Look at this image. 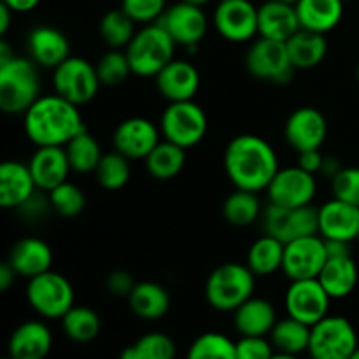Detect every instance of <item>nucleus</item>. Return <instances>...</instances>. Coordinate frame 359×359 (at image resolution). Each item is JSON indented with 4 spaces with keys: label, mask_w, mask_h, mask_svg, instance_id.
Listing matches in <instances>:
<instances>
[{
    "label": "nucleus",
    "mask_w": 359,
    "mask_h": 359,
    "mask_svg": "<svg viewBox=\"0 0 359 359\" xmlns=\"http://www.w3.org/2000/svg\"><path fill=\"white\" fill-rule=\"evenodd\" d=\"M224 172L237 189L259 193L279 172L276 149L263 137L244 133L228 142L223 156Z\"/></svg>",
    "instance_id": "nucleus-1"
},
{
    "label": "nucleus",
    "mask_w": 359,
    "mask_h": 359,
    "mask_svg": "<svg viewBox=\"0 0 359 359\" xmlns=\"http://www.w3.org/2000/svg\"><path fill=\"white\" fill-rule=\"evenodd\" d=\"M25 135L37 147H65L86 130L79 107L58 93L41 95L23 114Z\"/></svg>",
    "instance_id": "nucleus-2"
},
{
    "label": "nucleus",
    "mask_w": 359,
    "mask_h": 359,
    "mask_svg": "<svg viewBox=\"0 0 359 359\" xmlns=\"http://www.w3.org/2000/svg\"><path fill=\"white\" fill-rule=\"evenodd\" d=\"M37 67L34 60L23 56L0 63V109L6 114H25L41 97Z\"/></svg>",
    "instance_id": "nucleus-3"
},
{
    "label": "nucleus",
    "mask_w": 359,
    "mask_h": 359,
    "mask_svg": "<svg viewBox=\"0 0 359 359\" xmlns=\"http://www.w3.org/2000/svg\"><path fill=\"white\" fill-rule=\"evenodd\" d=\"M177 44L160 23L144 25L125 48L132 72L139 77H156L175 58Z\"/></svg>",
    "instance_id": "nucleus-4"
},
{
    "label": "nucleus",
    "mask_w": 359,
    "mask_h": 359,
    "mask_svg": "<svg viewBox=\"0 0 359 359\" xmlns=\"http://www.w3.org/2000/svg\"><path fill=\"white\" fill-rule=\"evenodd\" d=\"M256 276L248 265L223 263L210 272L205 283V300L219 312H235L255 297Z\"/></svg>",
    "instance_id": "nucleus-5"
},
{
    "label": "nucleus",
    "mask_w": 359,
    "mask_h": 359,
    "mask_svg": "<svg viewBox=\"0 0 359 359\" xmlns=\"http://www.w3.org/2000/svg\"><path fill=\"white\" fill-rule=\"evenodd\" d=\"M209 130L205 111L195 100L168 102L160 119L161 137L189 149L203 140Z\"/></svg>",
    "instance_id": "nucleus-6"
},
{
    "label": "nucleus",
    "mask_w": 359,
    "mask_h": 359,
    "mask_svg": "<svg viewBox=\"0 0 359 359\" xmlns=\"http://www.w3.org/2000/svg\"><path fill=\"white\" fill-rule=\"evenodd\" d=\"M27 300L41 318L62 319L74 307L76 293L65 276L48 270L28 279Z\"/></svg>",
    "instance_id": "nucleus-7"
},
{
    "label": "nucleus",
    "mask_w": 359,
    "mask_h": 359,
    "mask_svg": "<svg viewBox=\"0 0 359 359\" xmlns=\"http://www.w3.org/2000/svg\"><path fill=\"white\" fill-rule=\"evenodd\" d=\"M359 347L353 323L344 316H326L311 328L312 359H349Z\"/></svg>",
    "instance_id": "nucleus-8"
},
{
    "label": "nucleus",
    "mask_w": 359,
    "mask_h": 359,
    "mask_svg": "<svg viewBox=\"0 0 359 359\" xmlns=\"http://www.w3.org/2000/svg\"><path fill=\"white\" fill-rule=\"evenodd\" d=\"M245 69L252 77L270 84H287L297 72L287 53L286 42L265 37L256 39L249 46Z\"/></svg>",
    "instance_id": "nucleus-9"
},
{
    "label": "nucleus",
    "mask_w": 359,
    "mask_h": 359,
    "mask_svg": "<svg viewBox=\"0 0 359 359\" xmlns=\"http://www.w3.org/2000/svg\"><path fill=\"white\" fill-rule=\"evenodd\" d=\"M97 67L79 56H69L53 70V88L55 93L76 104L86 105L97 97L100 88Z\"/></svg>",
    "instance_id": "nucleus-10"
},
{
    "label": "nucleus",
    "mask_w": 359,
    "mask_h": 359,
    "mask_svg": "<svg viewBox=\"0 0 359 359\" xmlns=\"http://www.w3.org/2000/svg\"><path fill=\"white\" fill-rule=\"evenodd\" d=\"M262 219L265 233L284 244L309 235H319V209L312 205L287 209L269 202L266 209H263Z\"/></svg>",
    "instance_id": "nucleus-11"
},
{
    "label": "nucleus",
    "mask_w": 359,
    "mask_h": 359,
    "mask_svg": "<svg viewBox=\"0 0 359 359\" xmlns=\"http://www.w3.org/2000/svg\"><path fill=\"white\" fill-rule=\"evenodd\" d=\"M330 302L332 297L319 279L291 280L284 297L287 316L305 323L311 328L328 316Z\"/></svg>",
    "instance_id": "nucleus-12"
},
{
    "label": "nucleus",
    "mask_w": 359,
    "mask_h": 359,
    "mask_svg": "<svg viewBox=\"0 0 359 359\" xmlns=\"http://www.w3.org/2000/svg\"><path fill=\"white\" fill-rule=\"evenodd\" d=\"M316 193H318L316 175L304 170L298 165L279 168L276 177L266 188L269 202L280 207H287V209L312 205Z\"/></svg>",
    "instance_id": "nucleus-13"
},
{
    "label": "nucleus",
    "mask_w": 359,
    "mask_h": 359,
    "mask_svg": "<svg viewBox=\"0 0 359 359\" xmlns=\"http://www.w3.org/2000/svg\"><path fill=\"white\" fill-rule=\"evenodd\" d=\"M214 28L228 42L242 44L258 35V7L251 0H223L214 11Z\"/></svg>",
    "instance_id": "nucleus-14"
},
{
    "label": "nucleus",
    "mask_w": 359,
    "mask_h": 359,
    "mask_svg": "<svg viewBox=\"0 0 359 359\" xmlns=\"http://www.w3.org/2000/svg\"><path fill=\"white\" fill-rule=\"evenodd\" d=\"M328 259L326 241L321 235H309L286 244L283 272L290 280L318 279Z\"/></svg>",
    "instance_id": "nucleus-15"
},
{
    "label": "nucleus",
    "mask_w": 359,
    "mask_h": 359,
    "mask_svg": "<svg viewBox=\"0 0 359 359\" xmlns=\"http://www.w3.org/2000/svg\"><path fill=\"white\" fill-rule=\"evenodd\" d=\"M158 23L168 32L175 44L186 49H195L205 37L209 28V21L202 11V6L182 2V0L168 7Z\"/></svg>",
    "instance_id": "nucleus-16"
},
{
    "label": "nucleus",
    "mask_w": 359,
    "mask_h": 359,
    "mask_svg": "<svg viewBox=\"0 0 359 359\" xmlns=\"http://www.w3.org/2000/svg\"><path fill=\"white\" fill-rule=\"evenodd\" d=\"M161 142L160 126L147 118H128L119 123L112 135L114 151L128 160H146L151 151Z\"/></svg>",
    "instance_id": "nucleus-17"
},
{
    "label": "nucleus",
    "mask_w": 359,
    "mask_h": 359,
    "mask_svg": "<svg viewBox=\"0 0 359 359\" xmlns=\"http://www.w3.org/2000/svg\"><path fill=\"white\" fill-rule=\"evenodd\" d=\"M284 137L297 153L321 149L328 137L326 116L316 107H300L293 111L284 125Z\"/></svg>",
    "instance_id": "nucleus-18"
},
{
    "label": "nucleus",
    "mask_w": 359,
    "mask_h": 359,
    "mask_svg": "<svg viewBox=\"0 0 359 359\" xmlns=\"http://www.w3.org/2000/svg\"><path fill=\"white\" fill-rule=\"evenodd\" d=\"M154 83L165 100H193L200 90V72L188 60L174 58L156 74Z\"/></svg>",
    "instance_id": "nucleus-19"
},
{
    "label": "nucleus",
    "mask_w": 359,
    "mask_h": 359,
    "mask_svg": "<svg viewBox=\"0 0 359 359\" xmlns=\"http://www.w3.org/2000/svg\"><path fill=\"white\" fill-rule=\"evenodd\" d=\"M319 235L326 241L354 242L359 238V207L332 198L319 207Z\"/></svg>",
    "instance_id": "nucleus-20"
},
{
    "label": "nucleus",
    "mask_w": 359,
    "mask_h": 359,
    "mask_svg": "<svg viewBox=\"0 0 359 359\" xmlns=\"http://www.w3.org/2000/svg\"><path fill=\"white\" fill-rule=\"evenodd\" d=\"M28 167H30L37 188L44 193L69 181V174L72 170L65 147L60 146L37 147L28 161Z\"/></svg>",
    "instance_id": "nucleus-21"
},
{
    "label": "nucleus",
    "mask_w": 359,
    "mask_h": 359,
    "mask_svg": "<svg viewBox=\"0 0 359 359\" xmlns=\"http://www.w3.org/2000/svg\"><path fill=\"white\" fill-rule=\"evenodd\" d=\"M39 191L28 163L9 160L0 165V205L20 209Z\"/></svg>",
    "instance_id": "nucleus-22"
},
{
    "label": "nucleus",
    "mask_w": 359,
    "mask_h": 359,
    "mask_svg": "<svg viewBox=\"0 0 359 359\" xmlns=\"http://www.w3.org/2000/svg\"><path fill=\"white\" fill-rule=\"evenodd\" d=\"M28 53L39 67L55 70L60 63L65 62L70 55V42L58 28L42 27L34 28L28 35Z\"/></svg>",
    "instance_id": "nucleus-23"
},
{
    "label": "nucleus",
    "mask_w": 359,
    "mask_h": 359,
    "mask_svg": "<svg viewBox=\"0 0 359 359\" xmlns=\"http://www.w3.org/2000/svg\"><path fill=\"white\" fill-rule=\"evenodd\" d=\"M297 7L280 0H266L258 7V35L286 42L300 30Z\"/></svg>",
    "instance_id": "nucleus-24"
},
{
    "label": "nucleus",
    "mask_w": 359,
    "mask_h": 359,
    "mask_svg": "<svg viewBox=\"0 0 359 359\" xmlns=\"http://www.w3.org/2000/svg\"><path fill=\"white\" fill-rule=\"evenodd\" d=\"M51 347V330L42 321H27L9 337L7 356L13 359H46Z\"/></svg>",
    "instance_id": "nucleus-25"
},
{
    "label": "nucleus",
    "mask_w": 359,
    "mask_h": 359,
    "mask_svg": "<svg viewBox=\"0 0 359 359\" xmlns=\"http://www.w3.org/2000/svg\"><path fill=\"white\" fill-rule=\"evenodd\" d=\"M7 262L16 270L18 276L32 279L51 270L53 251L42 238L27 237L11 248Z\"/></svg>",
    "instance_id": "nucleus-26"
},
{
    "label": "nucleus",
    "mask_w": 359,
    "mask_h": 359,
    "mask_svg": "<svg viewBox=\"0 0 359 359\" xmlns=\"http://www.w3.org/2000/svg\"><path fill=\"white\" fill-rule=\"evenodd\" d=\"M277 321L276 309L265 298L251 297L233 312V326L241 337H269Z\"/></svg>",
    "instance_id": "nucleus-27"
},
{
    "label": "nucleus",
    "mask_w": 359,
    "mask_h": 359,
    "mask_svg": "<svg viewBox=\"0 0 359 359\" xmlns=\"http://www.w3.org/2000/svg\"><path fill=\"white\" fill-rule=\"evenodd\" d=\"M318 279L332 300H342L353 294L359 280V270L353 255L330 256Z\"/></svg>",
    "instance_id": "nucleus-28"
},
{
    "label": "nucleus",
    "mask_w": 359,
    "mask_h": 359,
    "mask_svg": "<svg viewBox=\"0 0 359 359\" xmlns=\"http://www.w3.org/2000/svg\"><path fill=\"white\" fill-rule=\"evenodd\" d=\"M294 7L302 28L325 35L335 30L344 18V0H300Z\"/></svg>",
    "instance_id": "nucleus-29"
},
{
    "label": "nucleus",
    "mask_w": 359,
    "mask_h": 359,
    "mask_svg": "<svg viewBox=\"0 0 359 359\" xmlns=\"http://www.w3.org/2000/svg\"><path fill=\"white\" fill-rule=\"evenodd\" d=\"M287 53L297 70H311L323 63L328 55V41L325 34L300 28L286 41Z\"/></svg>",
    "instance_id": "nucleus-30"
},
{
    "label": "nucleus",
    "mask_w": 359,
    "mask_h": 359,
    "mask_svg": "<svg viewBox=\"0 0 359 359\" xmlns=\"http://www.w3.org/2000/svg\"><path fill=\"white\" fill-rule=\"evenodd\" d=\"M128 305L137 318L158 321L170 311V294L161 284L144 280L135 284L128 297Z\"/></svg>",
    "instance_id": "nucleus-31"
},
{
    "label": "nucleus",
    "mask_w": 359,
    "mask_h": 359,
    "mask_svg": "<svg viewBox=\"0 0 359 359\" xmlns=\"http://www.w3.org/2000/svg\"><path fill=\"white\" fill-rule=\"evenodd\" d=\"M284 249H286L284 242L265 233L251 244L248 258H245V265L252 270L256 277L272 276V273L283 270Z\"/></svg>",
    "instance_id": "nucleus-32"
},
{
    "label": "nucleus",
    "mask_w": 359,
    "mask_h": 359,
    "mask_svg": "<svg viewBox=\"0 0 359 359\" xmlns=\"http://www.w3.org/2000/svg\"><path fill=\"white\" fill-rule=\"evenodd\" d=\"M147 174L158 181H170L177 177L186 165V149L168 140H161L146 158Z\"/></svg>",
    "instance_id": "nucleus-33"
},
{
    "label": "nucleus",
    "mask_w": 359,
    "mask_h": 359,
    "mask_svg": "<svg viewBox=\"0 0 359 359\" xmlns=\"http://www.w3.org/2000/svg\"><path fill=\"white\" fill-rule=\"evenodd\" d=\"M269 337L277 353L298 356V354L309 351V344H311V326L287 316V318L276 323V326H273Z\"/></svg>",
    "instance_id": "nucleus-34"
},
{
    "label": "nucleus",
    "mask_w": 359,
    "mask_h": 359,
    "mask_svg": "<svg viewBox=\"0 0 359 359\" xmlns=\"http://www.w3.org/2000/svg\"><path fill=\"white\" fill-rule=\"evenodd\" d=\"M263 207L258 193L237 189L226 196L223 203V216L228 224L237 228H245L255 224L262 217Z\"/></svg>",
    "instance_id": "nucleus-35"
},
{
    "label": "nucleus",
    "mask_w": 359,
    "mask_h": 359,
    "mask_svg": "<svg viewBox=\"0 0 359 359\" xmlns=\"http://www.w3.org/2000/svg\"><path fill=\"white\" fill-rule=\"evenodd\" d=\"M63 333L77 344H90L100 335V316L90 307L74 305L62 318Z\"/></svg>",
    "instance_id": "nucleus-36"
},
{
    "label": "nucleus",
    "mask_w": 359,
    "mask_h": 359,
    "mask_svg": "<svg viewBox=\"0 0 359 359\" xmlns=\"http://www.w3.org/2000/svg\"><path fill=\"white\" fill-rule=\"evenodd\" d=\"M65 151L67 156H69L70 167L77 174H91V172H95L100 160L104 158L100 144L88 130L74 137L65 146Z\"/></svg>",
    "instance_id": "nucleus-37"
},
{
    "label": "nucleus",
    "mask_w": 359,
    "mask_h": 359,
    "mask_svg": "<svg viewBox=\"0 0 359 359\" xmlns=\"http://www.w3.org/2000/svg\"><path fill=\"white\" fill-rule=\"evenodd\" d=\"M135 25V21L119 7V9L107 11L102 16L98 32H100L102 41L111 49H125L137 34Z\"/></svg>",
    "instance_id": "nucleus-38"
},
{
    "label": "nucleus",
    "mask_w": 359,
    "mask_h": 359,
    "mask_svg": "<svg viewBox=\"0 0 359 359\" xmlns=\"http://www.w3.org/2000/svg\"><path fill=\"white\" fill-rule=\"evenodd\" d=\"M130 175H132L130 160L123 156L121 153H118V151L104 154L97 170H95L97 182L104 189H109V191L125 188L130 181Z\"/></svg>",
    "instance_id": "nucleus-39"
},
{
    "label": "nucleus",
    "mask_w": 359,
    "mask_h": 359,
    "mask_svg": "<svg viewBox=\"0 0 359 359\" xmlns=\"http://www.w3.org/2000/svg\"><path fill=\"white\" fill-rule=\"evenodd\" d=\"M186 359H237L235 342L223 333H202L189 346Z\"/></svg>",
    "instance_id": "nucleus-40"
},
{
    "label": "nucleus",
    "mask_w": 359,
    "mask_h": 359,
    "mask_svg": "<svg viewBox=\"0 0 359 359\" xmlns=\"http://www.w3.org/2000/svg\"><path fill=\"white\" fill-rule=\"evenodd\" d=\"M95 67L102 86H119L128 79L130 74H133L128 56L123 49H109L100 56Z\"/></svg>",
    "instance_id": "nucleus-41"
},
{
    "label": "nucleus",
    "mask_w": 359,
    "mask_h": 359,
    "mask_svg": "<svg viewBox=\"0 0 359 359\" xmlns=\"http://www.w3.org/2000/svg\"><path fill=\"white\" fill-rule=\"evenodd\" d=\"M51 209L56 210L63 217H76L86 207V196L84 191L74 182H62L55 189L48 191Z\"/></svg>",
    "instance_id": "nucleus-42"
},
{
    "label": "nucleus",
    "mask_w": 359,
    "mask_h": 359,
    "mask_svg": "<svg viewBox=\"0 0 359 359\" xmlns=\"http://www.w3.org/2000/svg\"><path fill=\"white\" fill-rule=\"evenodd\" d=\"M133 346L139 351L140 359H175V354H177L174 340L160 332L140 337Z\"/></svg>",
    "instance_id": "nucleus-43"
},
{
    "label": "nucleus",
    "mask_w": 359,
    "mask_h": 359,
    "mask_svg": "<svg viewBox=\"0 0 359 359\" xmlns=\"http://www.w3.org/2000/svg\"><path fill=\"white\" fill-rule=\"evenodd\" d=\"M121 9L135 23H158L167 11V0H121Z\"/></svg>",
    "instance_id": "nucleus-44"
},
{
    "label": "nucleus",
    "mask_w": 359,
    "mask_h": 359,
    "mask_svg": "<svg viewBox=\"0 0 359 359\" xmlns=\"http://www.w3.org/2000/svg\"><path fill=\"white\" fill-rule=\"evenodd\" d=\"M333 198L359 207V167H344L332 179Z\"/></svg>",
    "instance_id": "nucleus-45"
},
{
    "label": "nucleus",
    "mask_w": 359,
    "mask_h": 359,
    "mask_svg": "<svg viewBox=\"0 0 359 359\" xmlns=\"http://www.w3.org/2000/svg\"><path fill=\"white\" fill-rule=\"evenodd\" d=\"M237 359H272L276 347L266 337H241L235 342Z\"/></svg>",
    "instance_id": "nucleus-46"
},
{
    "label": "nucleus",
    "mask_w": 359,
    "mask_h": 359,
    "mask_svg": "<svg viewBox=\"0 0 359 359\" xmlns=\"http://www.w3.org/2000/svg\"><path fill=\"white\" fill-rule=\"evenodd\" d=\"M135 284L137 283L133 280L132 273L125 272V270H114L105 279V286H107L109 293L119 298H128Z\"/></svg>",
    "instance_id": "nucleus-47"
},
{
    "label": "nucleus",
    "mask_w": 359,
    "mask_h": 359,
    "mask_svg": "<svg viewBox=\"0 0 359 359\" xmlns=\"http://www.w3.org/2000/svg\"><path fill=\"white\" fill-rule=\"evenodd\" d=\"M323 161H325V154L321 153V149H312V151L298 153V167H302L304 170L311 172V174L314 175L321 172Z\"/></svg>",
    "instance_id": "nucleus-48"
},
{
    "label": "nucleus",
    "mask_w": 359,
    "mask_h": 359,
    "mask_svg": "<svg viewBox=\"0 0 359 359\" xmlns=\"http://www.w3.org/2000/svg\"><path fill=\"white\" fill-rule=\"evenodd\" d=\"M16 277H20L16 273V270L9 265V262H4L0 265V291L6 293V291L11 290V286L14 284Z\"/></svg>",
    "instance_id": "nucleus-49"
},
{
    "label": "nucleus",
    "mask_w": 359,
    "mask_h": 359,
    "mask_svg": "<svg viewBox=\"0 0 359 359\" xmlns=\"http://www.w3.org/2000/svg\"><path fill=\"white\" fill-rule=\"evenodd\" d=\"M14 14H25L34 11L41 4V0H2Z\"/></svg>",
    "instance_id": "nucleus-50"
},
{
    "label": "nucleus",
    "mask_w": 359,
    "mask_h": 359,
    "mask_svg": "<svg viewBox=\"0 0 359 359\" xmlns=\"http://www.w3.org/2000/svg\"><path fill=\"white\" fill-rule=\"evenodd\" d=\"M326 251H328V258L330 256L353 255V252H351L349 242H342V241H326Z\"/></svg>",
    "instance_id": "nucleus-51"
},
{
    "label": "nucleus",
    "mask_w": 359,
    "mask_h": 359,
    "mask_svg": "<svg viewBox=\"0 0 359 359\" xmlns=\"http://www.w3.org/2000/svg\"><path fill=\"white\" fill-rule=\"evenodd\" d=\"M342 165H340V161L337 160V158L333 156H325V161H323V167H321V172L319 174H323L325 177H328L330 181H332L333 177H335L337 174H339L340 170H342Z\"/></svg>",
    "instance_id": "nucleus-52"
},
{
    "label": "nucleus",
    "mask_w": 359,
    "mask_h": 359,
    "mask_svg": "<svg viewBox=\"0 0 359 359\" xmlns=\"http://www.w3.org/2000/svg\"><path fill=\"white\" fill-rule=\"evenodd\" d=\"M14 13L6 6V4L0 2V35H6L7 30L11 27V20H13Z\"/></svg>",
    "instance_id": "nucleus-53"
},
{
    "label": "nucleus",
    "mask_w": 359,
    "mask_h": 359,
    "mask_svg": "<svg viewBox=\"0 0 359 359\" xmlns=\"http://www.w3.org/2000/svg\"><path fill=\"white\" fill-rule=\"evenodd\" d=\"M14 53H13V49L9 48V44H7L6 41H2L0 42V63H6V62H9L11 58H14Z\"/></svg>",
    "instance_id": "nucleus-54"
},
{
    "label": "nucleus",
    "mask_w": 359,
    "mask_h": 359,
    "mask_svg": "<svg viewBox=\"0 0 359 359\" xmlns=\"http://www.w3.org/2000/svg\"><path fill=\"white\" fill-rule=\"evenodd\" d=\"M272 359H298V356H291V354H283V353H276Z\"/></svg>",
    "instance_id": "nucleus-55"
},
{
    "label": "nucleus",
    "mask_w": 359,
    "mask_h": 359,
    "mask_svg": "<svg viewBox=\"0 0 359 359\" xmlns=\"http://www.w3.org/2000/svg\"><path fill=\"white\" fill-rule=\"evenodd\" d=\"M182 2H188V4H195V6H205L209 4L210 0H182Z\"/></svg>",
    "instance_id": "nucleus-56"
},
{
    "label": "nucleus",
    "mask_w": 359,
    "mask_h": 359,
    "mask_svg": "<svg viewBox=\"0 0 359 359\" xmlns=\"http://www.w3.org/2000/svg\"><path fill=\"white\" fill-rule=\"evenodd\" d=\"M280 2H284V4H290V6H297V4L300 2V0H280Z\"/></svg>",
    "instance_id": "nucleus-57"
},
{
    "label": "nucleus",
    "mask_w": 359,
    "mask_h": 359,
    "mask_svg": "<svg viewBox=\"0 0 359 359\" xmlns=\"http://www.w3.org/2000/svg\"><path fill=\"white\" fill-rule=\"evenodd\" d=\"M349 359H359V347H358L356 351H354V353H353V356H351Z\"/></svg>",
    "instance_id": "nucleus-58"
},
{
    "label": "nucleus",
    "mask_w": 359,
    "mask_h": 359,
    "mask_svg": "<svg viewBox=\"0 0 359 359\" xmlns=\"http://www.w3.org/2000/svg\"><path fill=\"white\" fill-rule=\"evenodd\" d=\"M356 79H358V84H359V63H358V69H356Z\"/></svg>",
    "instance_id": "nucleus-59"
},
{
    "label": "nucleus",
    "mask_w": 359,
    "mask_h": 359,
    "mask_svg": "<svg viewBox=\"0 0 359 359\" xmlns=\"http://www.w3.org/2000/svg\"><path fill=\"white\" fill-rule=\"evenodd\" d=\"M2 359H13L11 356H6V358H2Z\"/></svg>",
    "instance_id": "nucleus-60"
},
{
    "label": "nucleus",
    "mask_w": 359,
    "mask_h": 359,
    "mask_svg": "<svg viewBox=\"0 0 359 359\" xmlns=\"http://www.w3.org/2000/svg\"><path fill=\"white\" fill-rule=\"evenodd\" d=\"M217 2H223V0H217Z\"/></svg>",
    "instance_id": "nucleus-61"
}]
</instances>
